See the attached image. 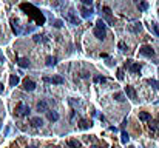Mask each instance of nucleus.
Masks as SVG:
<instances>
[{
	"instance_id": "obj_1",
	"label": "nucleus",
	"mask_w": 159,
	"mask_h": 148,
	"mask_svg": "<svg viewBox=\"0 0 159 148\" xmlns=\"http://www.w3.org/2000/svg\"><path fill=\"white\" fill-rule=\"evenodd\" d=\"M139 54H142L145 57H154V51L150 45H144V46L139 48Z\"/></svg>"
},
{
	"instance_id": "obj_2",
	"label": "nucleus",
	"mask_w": 159,
	"mask_h": 148,
	"mask_svg": "<svg viewBox=\"0 0 159 148\" xmlns=\"http://www.w3.org/2000/svg\"><path fill=\"white\" fill-rule=\"evenodd\" d=\"M29 106L28 105H25V104H20L19 106L16 108V114L17 116H28L29 114Z\"/></svg>"
},
{
	"instance_id": "obj_3",
	"label": "nucleus",
	"mask_w": 159,
	"mask_h": 148,
	"mask_svg": "<svg viewBox=\"0 0 159 148\" xmlns=\"http://www.w3.org/2000/svg\"><path fill=\"white\" fill-rule=\"evenodd\" d=\"M65 19H66V20H70L73 25H80V19H79V17H76L74 11H70V12H68Z\"/></svg>"
},
{
	"instance_id": "obj_4",
	"label": "nucleus",
	"mask_w": 159,
	"mask_h": 148,
	"mask_svg": "<svg viewBox=\"0 0 159 148\" xmlns=\"http://www.w3.org/2000/svg\"><path fill=\"white\" fill-rule=\"evenodd\" d=\"M93 33H94V35H96V37L99 39V40H103V39H105V29H102V28H97V26H96V28H94V31H93Z\"/></svg>"
},
{
	"instance_id": "obj_5",
	"label": "nucleus",
	"mask_w": 159,
	"mask_h": 148,
	"mask_svg": "<svg viewBox=\"0 0 159 148\" xmlns=\"http://www.w3.org/2000/svg\"><path fill=\"white\" fill-rule=\"evenodd\" d=\"M34 88H36V83L33 82V80L26 79L25 82H23V89H25V91H33Z\"/></svg>"
},
{
	"instance_id": "obj_6",
	"label": "nucleus",
	"mask_w": 159,
	"mask_h": 148,
	"mask_svg": "<svg viewBox=\"0 0 159 148\" xmlns=\"http://www.w3.org/2000/svg\"><path fill=\"white\" fill-rule=\"evenodd\" d=\"M125 93H127V96H128V99H131V100H134V99H136V91H134L133 87L127 85V87H125Z\"/></svg>"
},
{
	"instance_id": "obj_7",
	"label": "nucleus",
	"mask_w": 159,
	"mask_h": 148,
	"mask_svg": "<svg viewBox=\"0 0 159 148\" xmlns=\"http://www.w3.org/2000/svg\"><path fill=\"white\" fill-rule=\"evenodd\" d=\"M37 111H39V113H47V111H48V104H47V102L40 100L37 104Z\"/></svg>"
},
{
	"instance_id": "obj_8",
	"label": "nucleus",
	"mask_w": 159,
	"mask_h": 148,
	"mask_svg": "<svg viewBox=\"0 0 159 148\" xmlns=\"http://www.w3.org/2000/svg\"><path fill=\"white\" fill-rule=\"evenodd\" d=\"M128 29L131 31V33H140V29H142V25H140V22H136V23L130 25Z\"/></svg>"
},
{
	"instance_id": "obj_9",
	"label": "nucleus",
	"mask_w": 159,
	"mask_h": 148,
	"mask_svg": "<svg viewBox=\"0 0 159 148\" xmlns=\"http://www.w3.org/2000/svg\"><path fill=\"white\" fill-rule=\"evenodd\" d=\"M29 123L33 125V127H36V128H39V127H42L43 125V120L40 119V117H31V120H29Z\"/></svg>"
},
{
	"instance_id": "obj_10",
	"label": "nucleus",
	"mask_w": 159,
	"mask_h": 148,
	"mask_svg": "<svg viewBox=\"0 0 159 148\" xmlns=\"http://www.w3.org/2000/svg\"><path fill=\"white\" fill-rule=\"evenodd\" d=\"M47 117L48 120H51V122H56V120H59V114L56 113V111H47Z\"/></svg>"
},
{
	"instance_id": "obj_11",
	"label": "nucleus",
	"mask_w": 159,
	"mask_h": 148,
	"mask_svg": "<svg viewBox=\"0 0 159 148\" xmlns=\"http://www.w3.org/2000/svg\"><path fill=\"white\" fill-rule=\"evenodd\" d=\"M139 120H142V122H148V120H151V116L147 111H140L139 113Z\"/></svg>"
},
{
	"instance_id": "obj_12",
	"label": "nucleus",
	"mask_w": 159,
	"mask_h": 148,
	"mask_svg": "<svg viewBox=\"0 0 159 148\" xmlns=\"http://www.w3.org/2000/svg\"><path fill=\"white\" fill-rule=\"evenodd\" d=\"M80 12H82V17H84V19H88V17L93 14V11H91V10H88V8H85V6L80 8Z\"/></svg>"
},
{
	"instance_id": "obj_13",
	"label": "nucleus",
	"mask_w": 159,
	"mask_h": 148,
	"mask_svg": "<svg viewBox=\"0 0 159 148\" xmlns=\"http://www.w3.org/2000/svg\"><path fill=\"white\" fill-rule=\"evenodd\" d=\"M70 148H80L82 145H80V142L79 140H76V139H71V140H68V143H66Z\"/></svg>"
},
{
	"instance_id": "obj_14",
	"label": "nucleus",
	"mask_w": 159,
	"mask_h": 148,
	"mask_svg": "<svg viewBox=\"0 0 159 148\" xmlns=\"http://www.w3.org/2000/svg\"><path fill=\"white\" fill-rule=\"evenodd\" d=\"M49 82H51V83H57V85H62L65 80H63V77H60V76H54V77L49 79Z\"/></svg>"
},
{
	"instance_id": "obj_15",
	"label": "nucleus",
	"mask_w": 159,
	"mask_h": 148,
	"mask_svg": "<svg viewBox=\"0 0 159 148\" xmlns=\"http://www.w3.org/2000/svg\"><path fill=\"white\" fill-rule=\"evenodd\" d=\"M140 68H142V66H140L139 63H136V62H133V63H131V66H130V71H131V73H139V71H140Z\"/></svg>"
},
{
	"instance_id": "obj_16",
	"label": "nucleus",
	"mask_w": 159,
	"mask_h": 148,
	"mask_svg": "<svg viewBox=\"0 0 159 148\" xmlns=\"http://www.w3.org/2000/svg\"><path fill=\"white\" fill-rule=\"evenodd\" d=\"M150 131L159 133V122H151V120H150Z\"/></svg>"
},
{
	"instance_id": "obj_17",
	"label": "nucleus",
	"mask_w": 159,
	"mask_h": 148,
	"mask_svg": "<svg viewBox=\"0 0 159 148\" xmlns=\"http://www.w3.org/2000/svg\"><path fill=\"white\" fill-rule=\"evenodd\" d=\"M17 63H19L20 68H28V66H29V60L28 59H19Z\"/></svg>"
},
{
	"instance_id": "obj_18",
	"label": "nucleus",
	"mask_w": 159,
	"mask_h": 148,
	"mask_svg": "<svg viewBox=\"0 0 159 148\" xmlns=\"http://www.w3.org/2000/svg\"><path fill=\"white\" fill-rule=\"evenodd\" d=\"M19 82H20V80H19L17 76H11V77H10V85H11V87H17Z\"/></svg>"
},
{
	"instance_id": "obj_19",
	"label": "nucleus",
	"mask_w": 159,
	"mask_h": 148,
	"mask_svg": "<svg viewBox=\"0 0 159 148\" xmlns=\"http://www.w3.org/2000/svg\"><path fill=\"white\" fill-rule=\"evenodd\" d=\"M128 140H130L128 133H127V131H122V133H121V142H122V143H127Z\"/></svg>"
},
{
	"instance_id": "obj_20",
	"label": "nucleus",
	"mask_w": 159,
	"mask_h": 148,
	"mask_svg": "<svg viewBox=\"0 0 159 148\" xmlns=\"http://www.w3.org/2000/svg\"><path fill=\"white\" fill-rule=\"evenodd\" d=\"M138 6H139V10H140V11H147V10H148V3H147V2H144V0L138 2Z\"/></svg>"
},
{
	"instance_id": "obj_21",
	"label": "nucleus",
	"mask_w": 159,
	"mask_h": 148,
	"mask_svg": "<svg viewBox=\"0 0 159 148\" xmlns=\"http://www.w3.org/2000/svg\"><path fill=\"white\" fill-rule=\"evenodd\" d=\"M12 31H14L16 34H20L22 33V29H20V26H19V23H17L16 20H12Z\"/></svg>"
},
{
	"instance_id": "obj_22",
	"label": "nucleus",
	"mask_w": 159,
	"mask_h": 148,
	"mask_svg": "<svg viewBox=\"0 0 159 148\" xmlns=\"http://www.w3.org/2000/svg\"><path fill=\"white\" fill-rule=\"evenodd\" d=\"M79 127L82 128V130H87L88 127H91V122H88V120H80Z\"/></svg>"
},
{
	"instance_id": "obj_23",
	"label": "nucleus",
	"mask_w": 159,
	"mask_h": 148,
	"mask_svg": "<svg viewBox=\"0 0 159 148\" xmlns=\"http://www.w3.org/2000/svg\"><path fill=\"white\" fill-rule=\"evenodd\" d=\"M114 99H116L117 102H124V100H125V96H124L122 93H116V94H114Z\"/></svg>"
},
{
	"instance_id": "obj_24",
	"label": "nucleus",
	"mask_w": 159,
	"mask_h": 148,
	"mask_svg": "<svg viewBox=\"0 0 159 148\" xmlns=\"http://www.w3.org/2000/svg\"><path fill=\"white\" fill-rule=\"evenodd\" d=\"M150 29H153L154 34L159 35V23H151V25H150Z\"/></svg>"
},
{
	"instance_id": "obj_25",
	"label": "nucleus",
	"mask_w": 159,
	"mask_h": 148,
	"mask_svg": "<svg viewBox=\"0 0 159 148\" xmlns=\"http://www.w3.org/2000/svg\"><path fill=\"white\" fill-rule=\"evenodd\" d=\"M148 83L151 85L153 88H156V89L159 88V82H158V80H154V79H148Z\"/></svg>"
},
{
	"instance_id": "obj_26",
	"label": "nucleus",
	"mask_w": 159,
	"mask_h": 148,
	"mask_svg": "<svg viewBox=\"0 0 159 148\" xmlns=\"http://www.w3.org/2000/svg\"><path fill=\"white\" fill-rule=\"evenodd\" d=\"M47 65H48V66L56 65V59H54V57H48V59H47Z\"/></svg>"
},
{
	"instance_id": "obj_27",
	"label": "nucleus",
	"mask_w": 159,
	"mask_h": 148,
	"mask_svg": "<svg viewBox=\"0 0 159 148\" xmlns=\"http://www.w3.org/2000/svg\"><path fill=\"white\" fill-rule=\"evenodd\" d=\"M96 26H97V28H102V29H105V23H103V20H102V19H99V20L96 22Z\"/></svg>"
},
{
	"instance_id": "obj_28",
	"label": "nucleus",
	"mask_w": 159,
	"mask_h": 148,
	"mask_svg": "<svg viewBox=\"0 0 159 148\" xmlns=\"http://www.w3.org/2000/svg\"><path fill=\"white\" fill-rule=\"evenodd\" d=\"M34 40L36 42H47V39H45L43 35H34Z\"/></svg>"
},
{
	"instance_id": "obj_29",
	"label": "nucleus",
	"mask_w": 159,
	"mask_h": 148,
	"mask_svg": "<svg viewBox=\"0 0 159 148\" xmlns=\"http://www.w3.org/2000/svg\"><path fill=\"white\" fill-rule=\"evenodd\" d=\"M53 25H54V28H60V26H62V20H54Z\"/></svg>"
},
{
	"instance_id": "obj_30",
	"label": "nucleus",
	"mask_w": 159,
	"mask_h": 148,
	"mask_svg": "<svg viewBox=\"0 0 159 148\" xmlns=\"http://www.w3.org/2000/svg\"><path fill=\"white\" fill-rule=\"evenodd\" d=\"M117 79H119V80L124 79V71H122V70H117Z\"/></svg>"
},
{
	"instance_id": "obj_31",
	"label": "nucleus",
	"mask_w": 159,
	"mask_h": 148,
	"mask_svg": "<svg viewBox=\"0 0 159 148\" xmlns=\"http://www.w3.org/2000/svg\"><path fill=\"white\" fill-rule=\"evenodd\" d=\"M119 48L122 49V51H127V46H125V43H124V42H119Z\"/></svg>"
},
{
	"instance_id": "obj_32",
	"label": "nucleus",
	"mask_w": 159,
	"mask_h": 148,
	"mask_svg": "<svg viewBox=\"0 0 159 148\" xmlns=\"http://www.w3.org/2000/svg\"><path fill=\"white\" fill-rule=\"evenodd\" d=\"M103 12H105L107 16H110V14H111V10H110V8H107V6H105V8H103Z\"/></svg>"
},
{
	"instance_id": "obj_33",
	"label": "nucleus",
	"mask_w": 159,
	"mask_h": 148,
	"mask_svg": "<svg viewBox=\"0 0 159 148\" xmlns=\"http://www.w3.org/2000/svg\"><path fill=\"white\" fill-rule=\"evenodd\" d=\"M131 63H133V60H127V62H125V68H130Z\"/></svg>"
},
{
	"instance_id": "obj_34",
	"label": "nucleus",
	"mask_w": 159,
	"mask_h": 148,
	"mask_svg": "<svg viewBox=\"0 0 159 148\" xmlns=\"http://www.w3.org/2000/svg\"><path fill=\"white\" fill-rule=\"evenodd\" d=\"M94 80H96V82H105V79H103V77H99V76H97V77H94Z\"/></svg>"
},
{
	"instance_id": "obj_35",
	"label": "nucleus",
	"mask_w": 159,
	"mask_h": 148,
	"mask_svg": "<svg viewBox=\"0 0 159 148\" xmlns=\"http://www.w3.org/2000/svg\"><path fill=\"white\" fill-rule=\"evenodd\" d=\"M82 3H84V5H91L93 0H82Z\"/></svg>"
},
{
	"instance_id": "obj_36",
	"label": "nucleus",
	"mask_w": 159,
	"mask_h": 148,
	"mask_svg": "<svg viewBox=\"0 0 159 148\" xmlns=\"http://www.w3.org/2000/svg\"><path fill=\"white\" fill-rule=\"evenodd\" d=\"M3 89H5L3 88V83H0V93H3Z\"/></svg>"
},
{
	"instance_id": "obj_37",
	"label": "nucleus",
	"mask_w": 159,
	"mask_h": 148,
	"mask_svg": "<svg viewBox=\"0 0 159 148\" xmlns=\"http://www.w3.org/2000/svg\"><path fill=\"white\" fill-rule=\"evenodd\" d=\"M91 148H102V147H97V145H93Z\"/></svg>"
},
{
	"instance_id": "obj_38",
	"label": "nucleus",
	"mask_w": 159,
	"mask_h": 148,
	"mask_svg": "<svg viewBox=\"0 0 159 148\" xmlns=\"http://www.w3.org/2000/svg\"><path fill=\"white\" fill-rule=\"evenodd\" d=\"M3 60H5V59H3V56H0V62H3Z\"/></svg>"
},
{
	"instance_id": "obj_39",
	"label": "nucleus",
	"mask_w": 159,
	"mask_h": 148,
	"mask_svg": "<svg viewBox=\"0 0 159 148\" xmlns=\"http://www.w3.org/2000/svg\"><path fill=\"white\" fill-rule=\"evenodd\" d=\"M26 148H37V147H26Z\"/></svg>"
},
{
	"instance_id": "obj_40",
	"label": "nucleus",
	"mask_w": 159,
	"mask_h": 148,
	"mask_svg": "<svg viewBox=\"0 0 159 148\" xmlns=\"http://www.w3.org/2000/svg\"><path fill=\"white\" fill-rule=\"evenodd\" d=\"M128 148H136V147H128Z\"/></svg>"
}]
</instances>
